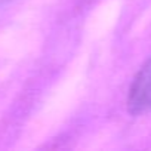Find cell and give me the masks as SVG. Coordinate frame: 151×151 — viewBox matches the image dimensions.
I'll use <instances>...</instances> for the list:
<instances>
[{
	"mask_svg": "<svg viewBox=\"0 0 151 151\" xmlns=\"http://www.w3.org/2000/svg\"><path fill=\"white\" fill-rule=\"evenodd\" d=\"M127 108L132 114H151V58L138 71L129 88Z\"/></svg>",
	"mask_w": 151,
	"mask_h": 151,
	"instance_id": "obj_1",
	"label": "cell"
},
{
	"mask_svg": "<svg viewBox=\"0 0 151 151\" xmlns=\"http://www.w3.org/2000/svg\"><path fill=\"white\" fill-rule=\"evenodd\" d=\"M6 2H11V0H0V3H6Z\"/></svg>",
	"mask_w": 151,
	"mask_h": 151,
	"instance_id": "obj_2",
	"label": "cell"
}]
</instances>
